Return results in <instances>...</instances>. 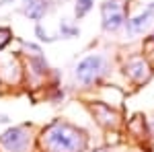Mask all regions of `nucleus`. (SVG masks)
<instances>
[{"label": "nucleus", "mask_w": 154, "mask_h": 152, "mask_svg": "<svg viewBox=\"0 0 154 152\" xmlns=\"http://www.w3.org/2000/svg\"><path fill=\"white\" fill-rule=\"evenodd\" d=\"M17 0H0V6H6V4H14Z\"/></svg>", "instance_id": "f3484780"}, {"label": "nucleus", "mask_w": 154, "mask_h": 152, "mask_svg": "<svg viewBox=\"0 0 154 152\" xmlns=\"http://www.w3.org/2000/svg\"><path fill=\"white\" fill-rule=\"evenodd\" d=\"M121 70H123L125 80L131 82L134 86H144V84H148L152 80V76H154V66L150 64V60L144 54L128 56L125 62L121 64Z\"/></svg>", "instance_id": "20e7f679"}, {"label": "nucleus", "mask_w": 154, "mask_h": 152, "mask_svg": "<svg viewBox=\"0 0 154 152\" xmlns=\"http://www.w3.org/2000/svg\"><path fill=\"white\" fill-rule=\"evenodd\" d=\"M64 97H66V91H64L62 86H49V93H48V101L49 103L58 105V103L64 101Z\"/></svg>", "instance_id": "ddd939ff"}, {"label": "nucleus", "mask_w": 154, "mask_h": 152, "mask_svg": "<svg viewBox=\"0 0 154 152\" xmlns=\"http://www.w3.org/2000/svg\"><path fill=\"white\" fill-rule=\"evenodd\" d=\"M88 109H91V115L97 123L101 126L107 132H117L119 126H121V113L113 105H109L107 101H91L88 103Z\"/></svg>", "instance_id": "39448f33"}, {"label": "nucleus", "mask_w": 154, "mask_h": 152, "mask_svg": "<svg viewBox=\"0 0 154 152\" xmlns=\"http://www.w3.org/2000/svg\"><path fill=\"white\" fill-rule=\"evenodd\" d=\"M111 72V60L105 54H88L74 66V80L84 88L101 84Z\"/></svg>", "instance_id": "f03ea898"}, {"label": "nucleus", "mask_w": 154, "mask_h": 152, "mask_svg": "<svg viewBox=\"0 0 154 152\" xmlns=\"http://www.w3.org/2000/svg\"><path fill=\"white\" fill-rule=\"evenodd\" d=\"M80 35V29H78V25H72L68 19H64L62 23H60V37L62 39H74V37Z\"/></svg>", "instance_id": "9b49d317"}, {"label": "nucleus", "mask_w": 154, "mask_h": 152, "mask_svg": "<svg viewBox=\"0 0 154 152\" xmlns=\"http://www.w3.org/2000/svg\"><path fill=\"white\" fill-rule=\"evenodd\" d=\"M152 25H154V2H150L140 14L130 17L125 21V27L123 29H125L128 37H136V35H142L146 31H150Z\"/></svg>", "instance_id": "423d86ee"}, {"label": "nucleus", "mask_w": 154, "mask_h": 152, "mask_svg": "<svg viewBox=\"0 0 154 152\" xmlns=\"http://www.w3.org/2000/svg\"><path fill=\"white\" fill-rule=\"evenodd\" d=\"M43 152H86L88 134L66 119H51L39 134Z\"/></svg>", "instance_id": "f257e3e1"}, {"label": "nucleus", "mask_w": 154, "mask_h": 152, "mask_svg": "<svg viewBox=\"0 0 154 152\" xmlns=\"http://www.w3.org/2000/svg\"><path fill=\"white\" fill-rule=\"evenodd\" d=\"M130 19V11H105L101 12V29L105 33H119L125 21Z\"/></svg>", "instance_id": "0eeeda50"}, {"label": "nucleus", "mask_w": 154, "mask_h": 152, "mask_svg": "<svg viewBox=\"0 0 154 152\" xmlns=\"http://www.w3.org/2000/svg\"><path fill=\"white\" fill-rule=\"evenodd\" d=\"M33 134L31 126H11L0 134V152H31Z\"/></svg>", "instance_id": "7ed1b4c3"}, {"label": "nucleus", "mask_w": 154, "mask_h": 152, "mask_svg": "<svg viewBox=\"0 0 154 152\" xmlns=\"http://www.w3.org/2000/svg\"><path fill=\"white\" fill-rule=\"evenodd\" d=\"M12 39H14V35H12L11 27H0V51L6 49V45L11 43Z\"/></svg>", "instance_id": "2eb2a0df"}, {"label": "nucleus", "mask_w": 154, "mask_h": 152, "mask_svg": "<svg viewBox=\"0 0 154 152\" xmlns=\"http://www.w3.org/2000/svg\"><path fill=\"white\" fill-rule=\"evenodd\" d=\"M49 8H51V2H48V0H37L31 8L21 11V12H23L27 19H31V21H35V23H41V19L49 12Z\"/></svg>", "instance_id": "1a4fd4ad"}, {"label": "nucleus", "mask_w": 154, "mask_h": 152, "mask_svg": "<svg viewBox=\"0 0 154 152\" xmlns=\"http://www.w3.org/2000/svg\"><path fill=\"white\" fill-rule=\"evenodd\" d=\"M93 152H107V150H93Z\"/></svg>", "instance_id": "a211bd4d"}, {"label": "nucleus", "mask_w": 154, "mask_h": 152, "mask_svg": "<svg viewBox=\"0 0 154 152\" xmlns=\"http://www.w3.org/2000/svg\"><path fill=\"white\" fill-rule=\"evenodd\" d=\"M19 43H21V47H23V54H25V56L41 54V45L35 43V41H23V39H19Z\"/></svg>", "instance_id": "4468645a"}, {"label": "nucleus", "mask_w": 154, "mask_h": 152, "mask_svg": "<svg viewBox=\"0 0 154 152\" xmlns=\"http://www.w3.org/2000/svg\"><path fill=\"white\" fill-rule=\"evenodd\" d=\"M148 129H150V142L154 144V119L148 121Z\"/></svg>", "instance_id": "dca6fc26"}, {"label": "nucleus", "mask_w": 154, "mask_h": 152, "mask_svg": "<svg viewBox=\"0 0 154 152\" xmlns=\"http://www.w3.org/2000/svg\"><path fill=\"white\" fill-rule=\"evenodd\" d=\"M93 8H95V0H76V4H74V19L76 21L84 19Z\"/></svg>", "instance_id": "9d476101"}, {"label": "nucleus", "mask_w": 154, "mask_h": 152, "mask_svg": "<svg viewBox=\"0 0 154 152\" xmlns=\"http://www.w3.org/2000/svg\"><path fill=\"white\" fill-rule=\"evenodd\" d=\"M35 37H37L39 43H54V41H58V39H60V37L48 35V31L43 29V25H41V23H35Z\"/></svg>", "instance_id": "f8f14e48"}, {"label": "nucleus", "mask_w": 154, "mask_h": 152, "mask_svg": "<svg viewBox=\"0 0 154 152\" xmlns=\"http://www.w3.org/2000/svg\"><path fill=\"white\" fill-rule=\"evenodd\" d=\"M25 66H27V72L31 74V76H35L37 80H48V76L51 74V68H49L48 60L43 54H33V56H27V62H25Z\"/></svg>", "instance_id": "6e6552de"}]
</instances>
